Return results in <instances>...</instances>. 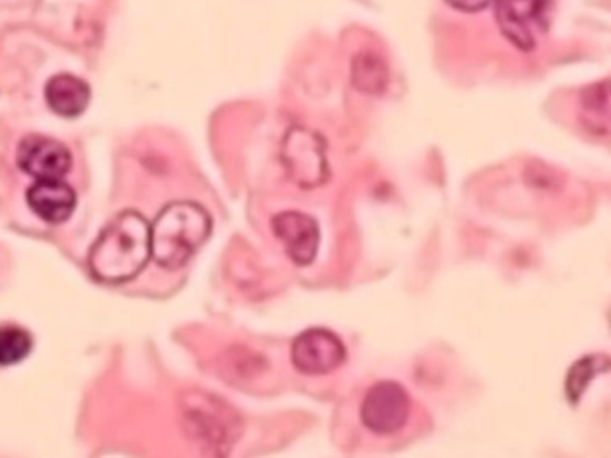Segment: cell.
I'll return each mask as SVG.
<instances>
[{
	"mask_svg": "<svg viewBox=\"0 0 611 458\" xmlns=\"http://www.w3.org/2000/svg\"><path fill=\"white\" fill-rule=\"evenodd\" d=\"M20 169L37 179H62L72 167L71 150L49 136L31 135L17 150Z\"/></svg>",
	"mask_w": 611,
	"mask_h": 458,
	"instance_id": "obj_8",
	"label": "cell"
},
{
	"mask_svg": "<svg viewBox=\"0 0 611 458\" xmlns=\"http://www.w3.org/2000/svg\"><path fill=\"white\" fill-rule=\"evenodd\" d=\"M275 237L283 243L286 253L292 263L300 267L311 266L320 249V225L314 217L301 211H282L271 220Z\"/></svg>",
	"mask_w": 611,
	"mask_h": 458,
	"instance_id": "obj_7",
	"label": "cell"
},
{
	"mask_svg": "<svg viewBox=\"0 0 611 458\" xmlns=\"http://www.w3.org/2000/svg\"><path fill=\"white\" fill-rule=\"evenodd\" d=\"M454 10L465 11V13H475V11L486 10L495 0H445Z\"/></svg>",
	"mask_w": 611,
	"mask_h": 458,
	"instance_id": "obj_15",
	"label": "cell"
},
{
	"mask_svg": "<svg viewBox=\"0 0 611 458\" xmlns=\"http://www.w3.org/2000/svg\"><path fill=\"white\" fill-rule=\"evenodd\" d=\"M151 258V226L138 211L126 210L103 229L90 251L95 280L118 285L137 277Z\"/></svg>",
	"mask_w": 611,
	"mask_h": 458,
	"instance_id": "obj_1",
	"label": "cell"
},
{
	"mask_svg": "<svg viewBox=\"0 0 611 458\" xmlns=\"http://www.w3.org/2000/svg\"><path fill=\"white\" fill-rule=\"evenodd\" d=\"M196 407L188 410V430L193 431L203 445L214 449L234 445L240 434L239 419L219 399H196Z\"/></svg>",
	"mask_w": 611,
	"mask_h": 458,
	"instance_id": "obj_9",
	"label": "cell"
},
{
	"mask_svg": "<svg viewBox=\"0 0 611 458\" xmlns=\"http://www.w3.org/2000/svg\"><path fill=\"white\" fill-rule=\"evenodd\" d=\"M45 101L62 117H80L89 108L90 89L85 81L71 74L54 75L45 85Z\"/></svg>",
	"mask_w": 611,
	"mask_h": 458,
	"instance_id": "obj_11",
	"label": "cell"
},
{
	"mask_svg": "<svg viewBox=\"0 0 611 458\" xmlns=\"http://www.w3.org/2000/svg\"><path fill=\"white\" fill-rule=\"evenodd\" d=\"M610 369V358L607 355H587L579 358L570 367L565 379V394L572 405H578L579 399L587 393L588 385L598 378L599 374Z\"/></svg>",
	"mask_w": 611,
	"mask_h": 458,
	"instance_id": "obj_13",
	"label": "cell"
},
{
	"mask_svg": "<svg viewBox=\"0 0 611 458\" xmlns=\"http://www.w3.org/2000/svg\"><path fill=\"white\" fill-rule=\"evenodd\" d=\"M213 233V219L198 202L176 201L165 206L151 226V257L169 271L198 253Z\"/></svg>",
	"mask_w": 611,
	"mask_h": 458,
	"instance_id": "obj_2",
	"label": "cell"
},
{
	"mask_svg": "<svg viewBox=\"0 0 611 458\" xmlns=\"http://www.w3.org/2000/svg\"><path fill=\"white\" fill-rule=\"evenodd\" d=\"M291 361L301 374L320 376L332 373L344 364L346 347L327 327H309L292 342Z\"/></svg>",
	"mask_w": 611,
	"mask_h": 458,
	"instance_id": "obj_6",
	"label": "cell"
},
{
	"mask_svg": "<svg viewBox=\"0 0 611 458\" xmlns=\"http://www.w3.org/2000/svg\"><path fill=\"white\" fill-rule=\"evenodd\" d=\"M495 19L504 37L520 51L537 48L552 17V0H495Z\"/></svg>",
	"mask_w": 611,
	"mask_h": 458,
	"instance_id": "obj_4",
	"label": "cell"
},
{
	"mask_svg": "<svg viewBox=\"0 0 611 458\" xmlns=\"http://www.w3.org/2000/svg\"><path fill=\"white\" fill-rule=\"evenodd\" d=\"M410 394L396 382H379L362 399V425L372 434L382 437L402 430L410 419Z\"/></svg>",
	"mask_w": 611,
	"mask_h": 458,
	"instance_id": "obj_5",
	"label": "cell"
},
{
	"mask_svg": "<svg viewBox=\"0 0 611 458\" xmlns=\"http://www.w3.org/2000/svg\"><path fill=\"white\" fill-rule=\"evenodd\" d=\"M33 350V337L24 327L0 326V365H13L24 361Z\"/></svg>",
	"mask_w": 611,
	"mask_h": 458,
	"instance_id": "obj_14",
	"label": "cell"
},
{
	"mask_svg": "<svg viewBox=\"0 0 611 458\" xmlns=\"http://www.w3.org/2000/svg\"><path fill=\"white\" fill-rule=\"evenodd\" d=\"M280 162L288 178L303 190L323 187L330 179L327 142L309 127L294 126L286 133Z\"/></svg>",
	"mask_w": 611,
	"mask_h": 458,
	"instance_id": "obj_3",
	"label": "cell"
},
{
	"mask_svg": "<svg viewBox=\"0 0 611 458\" xmlns=\"http://www.w3.org/2000/svg\"><path fill=\"white\" fill-rule=\"evenodd\" d=\"M390 83L386 61L373 52H361L352 61V85L366 95H381Z\"/></svg>",
	"mask_w": 611,
	"mask_h": 458,
	"instance_id": "obj_12",
	"label": "cell"
},
{
	"mask_svg": "<svg viewBox=\"0 0 611 458\" xmlns=\"http://www.w3.org/2000/svg\"><path fill=\"white\" fill-rule=\"evenodd\" d=\"M25 197L31 210L51 225L65 222L74 214L77 202L74 188L62 179H38Z\"/></svg>",
	"mask_w": 611,
	"mask_h": 458,
	"instance_id": "obj_10",
	"label": "cell"
}]
</instances>
